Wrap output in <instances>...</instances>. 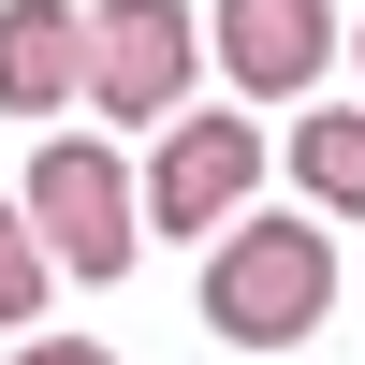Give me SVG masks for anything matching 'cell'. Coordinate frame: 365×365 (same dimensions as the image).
<instances>
[{
  "label": "cell",
  "mask_w": 365,
  "mask_h": 365,
  "mask_svg": "<svg viewBox=\"0 0 365 365\" xmlns=\"http://www.w3.org/2000/svg\"><path fill=\"white\" fill-rule=\"evenodd\" d=\"M205 322H220L234 351H307L322 322H336V234L322 220H220L205 234Z\"/></svg>",
  "instance_id": "1"
},
{
  "label": "cell",
  "mask_w": 365,
  "mask_h": 365,
  "mask_svg": "<svg viewBox=\"0 0 365 365\" xmlns=\"http://www.w3.org/2000/svg\"><path fill=\"white\" fill-rule=\"evenodd\" d=\"M15 220H29V249H44V278H58V292L132 278V249H146V220H132V161H117L103 132H44V146H29Z\"/></svg>",
  "instance_id": "2"
},
{
  "label": "cell",
  "mask_w": 365,
  "mask_h": 365,
  "mask_svg": "<svg viewBox=\"0 0 365 365\" xmlns=\"http://www.w3.org/2000/svg\"><path fill=\"white\" fill-rule=\"evenodd\" d=\"M263 175H278V161H263V117H249V103H190V117H161V161L132 175V220L205 249L220 220H249Z\"/></svg>",
  "instance_id": "3"
},
{
  "label": "cell",
  "mask_w": 365,
  "mask_h": 365,
  "mask_svg": "<svg viewBox=\"0 0 365 365\" xmlns=\"http://www.w3.org/2000/svg\"><path fill=\"white\" fill-rule=\"evenodd\" d=\"M73 103H103L117 132L190 117V103H205V29H190V0H103V15H88V73H73Z\"/></svg>",
  "instance_id": "4"
},
{
  "label": "cell",
  "mask_w": 365,
  "mask_h": 365,
  "mask_svg": "<svg viewBox=\"0 0 365 365\" xmlns=\"http://www.w3.org/2000/svg\"><path fill=\"white\" fill-rule=\"evenodd\" d=\"M205 29V73L234 103H322V58H336V0H220Z\"/></svg>",
  "instance_id": "5"
},
{
  "label": "cell",
  "mask_w": 365,
  "mask_h": 365,
  "mask_svg": "<svg viewBox=\"0 0 365 365\" xmlns=\"http://www.w3.org/2000/svg\"><path fill=\"white\" fill-rule=\"evenodd\" d=\"M88 15L73 0H0V117H73Z\"/></svg>",
  "instance_id": "6"
},
{
  "label": "cell",
  "mask_w": 365,
  "mask_h": 365,
  "mask_svg": "<svg viewBox=\"0 0 365 365\" xmlns=\"http://www.w3.org/2000/svg\"><path fill=\"white\" fill-rule=\"evenodd\" d=\"M263 161L307 190L292 220H322V234H336V220H365V103H292V132L263 146Z\"/></svg>",
  "instance_id": "7"
},
{
  "label": "cell",
  "mask_w": 365,
  "mask_h": 365,
  "mask_svg": "<svg viewBox=\"0 0 365 365\" xmlns=\"http://www.w3.org/2000/svg\"><path fill=\"white\" fill-rule=\"evenodd\" d=\"M44 307H58V278H44V249H29V220L0 205V336H44Z\"/></svg>",
  "instance_id": "8"
},
{
  "label": "cell",
  "mask_w": 365,
  "mask_h": 365,
  "mask_svg": "<svg viewBox=\"0 0 365 365\" xmlns=\"http://www.w3.org/2000/svg\"><path fill=\"white\" fill-rule=\"evenodd\" d=\"M15 365H117L103 336H15Z\"/></svg>",
  "instance_id": "9"
},
{
  "label": "cell",
  "mask_w": 365,
  "mask_h": 365,
  "mask_svg": "<svg viewBox=\"0 0 365 365\" xmlns=\"http://www.w3.org/2000/svg\"><path fill=\"white\" fill-rule=\"evenodd\" d=\"M351 73H365V29H351Z\"/></svg>",
  "instance_id": "10"
}]
</instances>
